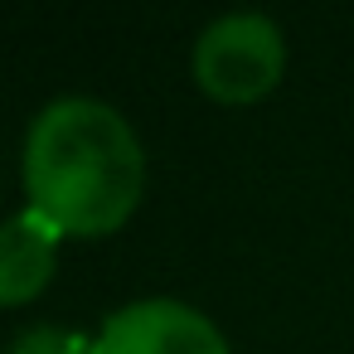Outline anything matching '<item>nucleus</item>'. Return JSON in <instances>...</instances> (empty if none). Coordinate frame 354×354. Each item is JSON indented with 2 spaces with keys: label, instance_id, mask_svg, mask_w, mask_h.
Returning a JSON list of instances; mask_svg holds the SVG:
<instances>
[{
  "label": "nucleus",
  "instance_id": "1",
  "mask_svg": "<svg viewBox=\"0 0 354 354\" xmlns=\"http://www.w3.org/2000/svg\"><path fill=\"white\" fill-rule=\"evenodd\" d=\"M25 194L64 238L117 233L146 194V151L131 122L97 97L49 102L25 136Z\"/></svg>",
  "mask_w": 354,
  "mask_h": 354
},
{
  "label": "nucleus",
  "instance_id": "5",
  "mask_svg": "<svg viewBox=\"0 0 354 354\" xmlns=\"http://www.w3.org/2000/svg\"><path fill=\"white\" fill-rule=\"evenodd\" d=\"M10 354H93V339L54 330V325H39V330H25Z\"/></svg>",
  "mask_w": 354,
  "mask_h": 354
},
{
  "label": "nucleus",
  "instance_id": "2",
  "mask_svg": "<svg viewBox=\"0 0 354 354\" xmlns=\"http://www.w3.org/2000/svg\"><path fill=\"white\" fill-rule=\"evenodd\" d=\"M286 73V39L267 15H223L194 39V83L228 107L262 102Z\"/></svg>",
  "mask_w": 354,
  "mask_h": 354
},
{
  "label": "nucleus",
  "instance_id": "4",
  "mask_svg": "<svg viewBox=\"0 0 354 354\" xmlns=\"http://www.w3.org/2000/svg\"><path fill=\"white\" fill-rule=\"evenodd\" d=\"M59 243H64V233L49 218H39L35 209L0 223V306L6 310L30 306L54 281Z\"/></svg>",
  "mask_w": 354,
  "mask_h": 354
},
{
  "label": "nucleus",
  "instance_id": "3",
  "mask_svg": "<svg viewBox=\"0 0 354 354\" xmlns=\"http://www.w3.org/2000/svg\"><path fill=\"white\" fill-rule=\"evenodd\" d=\"M93 354H233V349L204 310L170 296H151L112 310L93 339Z\"/></svg>",
  "mask_w": 354,
  "mask_h": 354
}]
</instances>
